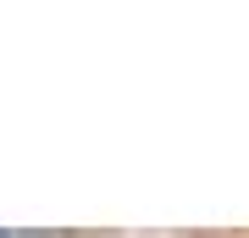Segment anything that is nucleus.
Instances as JSON below:
<instances>
[{
	"instance_id": "1",
	"label": "nucleus",
	"mask_w": 249,
	"mask_h": 238,
	"mask_svg": "<svg viewBox=\"0 0 249 238\" xmlns=\"http://www.w3.org/2000/svg\"><path fill=\"white\" fill-rule=\"evenodd\" d=\"M0 238H61V233H22V227H11V233H6V227H0Z\"/></svg>"
}]
</instances>
